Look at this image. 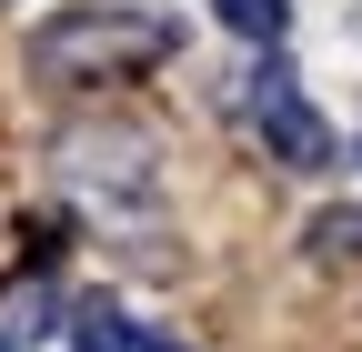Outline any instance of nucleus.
<instances>
[{
	"instance_id": "1",
	"label": "nucleus",
	"mask_w": 362,
	"mask_h": 352,
	"mask_svg": "<svg viewBox=\"0 0 362 352\" xmlns=\"http://www.w3.org/2000/svg\"><path fill=\"white\" fill-rule=\"evenodd\" d=\"M171 51V20H141V11H71L30 40V71L40 81H131Z\"/></svg>"
},
{
	"instance_id": "2",
	"label": "nucleus",
	"mask_w": 362,
	"mask_h": 352,
	"mask_svg": "<svg viewBox=\"0 0 362 352\" xmlns=\"http://www.w3.org/2000/svg\"><path fill=\"white\" fill-rule=\"evenodd\" d=\"M252 131L272 141V161H292V171H322V161H332V131H322V111L302 101V81H292L282 61L252 71Z\"/></svg>"
},
{
	"instance_id": "3",
	"label": "nucleus",
	"mask_w": 362,
	"mask_h": 352,
	"mask_svg": "<svg viewBox=\"0 0 362 352\" xmlns=\"http://www.w3.org/2000/svg\"><path fill=\"white\" fill-rule=\"evenodd\" d=\"M71 352H192V342H171V332H151V322H131V312H111V302H81Z\"/></svg>"
},
{
	"instance_id": "4",
	"label": "nucleus",
	"mask_w": 362,
	"mask_h": 352,
	"mask_svg": "<svg viewBox=\"0 0 362 352\" xmlns=\"http://www.w3.org/2000/svg\"><path fill=\"white\" fill-rule=\"evenodd\" d=\"M221 30H242V40H282L292 30V0H211Z\"/></svg>"
},
{
	"instance_id": "5",
	"label": "nucleus",
	"mask_w": 362,
	"mask_h": 352,
	"mask_svg": "<svg viewBox=\"0 0 362 352\" xmlns=\"http://www.w3.org/2000/svg\"><path fill=\"white\" fill-rule=\"evenodd\" d=\"M312 242H322V262H362V211H322Z\"/></svg>"
},
{
	"instance_id": "6",
	"label": "nucleus",
	"mask_w": 362,
	"mask_h": 352,
	"mask_svg": "<svg viewBox=\"0 0 362 352\" xmlns=\"http://www.w3.org/2000/svg\"><path fill=\"white\" fill-rule=\"evenodd\" d=\"M352 161H362V141H352Z\"/></svg>"
}]
</instances>
